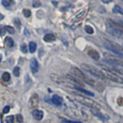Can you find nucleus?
<instances>
[{"label":"nucleus","mask_w":123,"mask_h":123,"mask_svg":"<svg viewBox=\"0 0 123 123\" xmlns=\"http://www.w3.org/2000/svg\"><path fill=\"white\" fill-rule=\"evenodd\" d=\"M13 74H14L15 76L18 77L19 75H20V68H19L18 67L14 68V69H13Z\"/></svg>","instance_id":"26"},{"label":"nucleus","mask_w":123,"mask_h":123,"mask_svg":"<svg viewBox=\"0 0 123 123\" xmlns=\"http://www.w3.org/2000/svg\"><path fill=\"white\" fill-rule=\"evenodd\" d=\"M104 56H105V59L104 61L106 62L109 63L111 65H118L123 68V59L120 57H118L116 55H113L110 53L105 52L104 53Z\"/></svg>","instance_id":"5"},{"label":"nucleus","mask_w":123,"mask_h":123,"mask_svg":"<svg viewBox=\"0 0 123 123\" xmlns=\"http://www.w3.org/2000/svg\"><path fill=\"white\" fill-rule=\"evenodd\" d=\"M14 120H15V118L13 115H9V116L6 118V123H14Z\"/></svg>","instance_id":"25"},{"label":"nucleus","mask_w":123,"mask_h":123,"mask_svg":"<svg viewBox=\"0 0 123 123\" xmlns=\"http://www.w3.org/2000/svg\"><path fill=\"white\" fill-rule=\"evenodd\" d=\"M14 24L15 25V26H16L18 29L20 28V26H21V22H20V21H19L18 18H15V20H14Z\"/></svg>","instance_id":"31"},{"label":"nucleus","mask_w":123,"mask_h":123,"mask_svg":"<svg viewBox=\"0 0 123 123\" xmlns=\"http://www.w3.org/2000/svg\"><path fill=\"white\" fill-rule=\"evenodd\" d=\"M41 6H42V3L40 2V0H33V2H32V6L34 8L40 7Z\"/></svg>","instance_id":"24"},{"label":"nucleus","mask_w":123,"mask_h":123,"mask_svg":"<svg viewBox=\"0 0 123 123\" xmlns=\"http://www.w3.org/2000/svg\"><path fill=\"white\" fill-rule=\"evenodd\" d=\"M112 12L114 13H116V14H119V15H123V8L119 6L118 5H115L113 9H112Z\"/></svg>","instance_id":"17"},{"label":"nucleus","mask_w":123,"mask_h":123,"mask_svg":"<svg viewBox=\"0 0 123 123\" xmlns=\"http://www.w3.org/2000/svg\"><path fill=\"white\" fill-rule=\"evenodd\" d=\"M38 102H39V98H38V95L37 94H33L29 101V109H33L38 105Z\"/></svg>","instance_id":"8"},{"label":"nucleus","mask_w":123,"mask_h":123,"mask_svg":"<svg viewBox=\"0 0 123 123\" xmlns=\"http://www.w3.org/2000/svg\"><path fill=\"white\" fill-rule=\"evenodd\" d=\"M62 121L64 123H82L78 121H71V120H67V119H62Z\"/></svg>","instance_id":"33"},{"label":"nucleus","mask_w":123,"mask_h":123,"mask_svg":"<svg viewBox=\"0 0 123 123\" xmlns=\"http://www.w3.org/2000/svg\"><path fill=\"white\" fill-rule=\"evenodd\" d=\"M20 49H21V51H22L23 53H26V52H27V46H26L25 44H22V45H21Z\"/></svg>","instance_id":"32"},{"label":"nucleus","mask_w":123,"mask_h":123,"mask_svg":"<svg viewBox=\"0 0 123 123\" xmlns=\"http://www.w3.org/2000/svg\"><path fill=\"white\" fill-rule=\"evenodd\" d=\"M38 61L33 58V59H31L30 62V68H31V71H32V73H36L38 71Z\"/></svg>","instance_id":"10"},{"label":"nucleus","mask_w":123,"mask_h":123,"mask_svg":"<svg viewBox=\"0 0 123 123\" xmlns=\"http://www.w3.org/2000/svg\"><path fill=\"white\" fill-rule=\"evenodd\" d=\"M9 110H10V107L9 106V105H7V106H6L5 108L3 109V113L4 114H6V113H8L9 111Z\"/></svg>","instance_id":"34"},{"label":"nucleus","mask_w":123,"mask_h":123,"mask_svg":"<svg viewBox=\"0 0 123 123\" xmlns=\"http://www.w3.org/2000/svg\"><path fill=\"white\" fill-rule=\"evenodd\" d=\"M2 6H5V7H9V6H10V2H9V0H2Z\"/></svg>","instance_id":"29"},{"label":"nucleus","mask_w":123,"mask_h":123,"mask_svg":"<svg viewBox=\"0 0 123 123\" xmlns=\"http://www.w3.org/2000/svg\"><path fill=\"white\" fill-rule=\"evenodd\" d=\"M16 120L18 123H22L23 122V118L22 116V115L20 114H17L16 115Z\"/></svg>","instance_id":"28"},{"label":"nucleus","mask_w":123,"mask_h":123,"mask_svg":"<svg viewBox=\"0 0 123 123\" xmlns=\"http://www.w3.org/2000/svg\"><path fill=\"white\" fill-rule=\"evenodd\" d=\"M118 23H119V24H120V25L122 27V28H123V21H121V22H118Z\"/></svg>","instance_id":"36"},{"label":"nucleus","mask_w":123,"mask_h":123,"mask_svg":"<svg viewBox=\"0 0 123 123\" xmlns=\"http://www.w3.org/2000/svg\"><path fill=\"white\" fill-rule=\"evenodd\" d=\"M81 67H82V69H84V71L88 72L92 75H94L96 78H98L99 79H105V76L104 72L102 70H100L99 68H96L94 65L83 63L81 65Z\"/></svg>","instance_id":"3"},{"label":"nucleus","mask_w":123,"mask_h":123,"mask_svg":"<svg viewBox=\"0 0 123 123\" xmlns=\"http://www.w3.org/2000/svg\"><path fill=\"white\" fill-rule=\"evenodd\" d=\"M88 55H89L92 58V59H93L94 60H99L100 59V55H99V53L97 51H96V50H95L93 49H88Z\"/></svg>","instance_id":"12"},{"label":"nucleus","mask_w":123,"mask_h":123,"mask_svg":"<svg viewBox=\"0 0 123 123\" xmlns=\"http://www.w3.org/2000/svg\"><path fill=\"white\" fill-rule=\"evenodd\" d=\"M6 31L5 29V27L3 26H0V36H3L4 35L6 34Z\"/></svg>","instance_id":"30"},{"label":"nucleus","mask_w":123,"mask_h":123,"mask_svg":"<svg viewBox=\"0 0 123 123\" xmlns=\"http://www.w3.org/2000/svg\"><path fill=\"white\" fill-rule=\"evenodd\" d=\"M85 31L88 33V34H93L94 33V29L92 26L90 25H86L85 26Z\"/></svg>","instance_id":"22"},{"label":"nucleus","mask_w":123,"mask_h":123,"mask_svg":"<svg viewBox=\"0 0 123 123\" xmlns=\"http://www.w3.org/2000/svg\"><path fill=\"white\" fill-rule=\"evenodd\" d=\"M52 102L56 106H60L62 105L63 102V99L62 97H60L59 95H54L52 98Z\"/></svg>","instance_id":"11"},{"label":"nucleus","mask_w":123,"mask_h":123,"mask_svg":"<svg viewBox=\"0 0 123 123\" xmlns=\"http://www.w3.org/2000/svg\"><path fill=\"white\" fill-rule=\"evenodd\" d=\"M75 100L78 102H79L82 105L90 108V109H100V105L96 102L94 100H92L91 98H88L85 97V96H82V95H77L75 96Z\"/></svg>","instance_id":"4"},{"label":"nucleus","mask_w":123,"mask_h":123,"mask_svg":"<svg viewBox=\"0 0 123 123\" xmlns=\"http://www.w3.org/2000/svg\"><path fill=\"white\" fill-rule=\"evenodd\" d=\"M91 110V112L92 115H94L95 116L98 117V118H100L101 120H105V119H108V118H106L105 115H102V112H100L98 111V109H90Z\"/></svg>","instance_id":"13"},{"label":"nucleus","mask_w":123,"mask_h":123,"mask_svg":"<svg viewBox=\"0 0 123 123\" xmlns=\"http://www.w3.org/2000/svg\"><path fill=\"white\" fill-rule=\"evenodd\" d=\"M1 61H2V55H0V62H1Z\"/></svg>","instance_id":"37"},{"label":"nucleus","mask_w":123,"mask_h":123,"mask_svg":"<svg viewBox=\"0 0 123 123\" xmlns=\"http://www.w3.org/2000/svg\"><path fill=\"white\" fill-rule=\"evenodd\" d=\"M5 29L6 32H8L10 34H14L15 33V29L14 28H12V26H9V25H6L5 26Z\"/></svg>","instance_id":"23"},{"label":"nucleus","mask_w":123,"mask_h":123,"mask_svg":"<svg viewBox=\"0 0 123 123\" xmlns=\"http://www.w3.org/2000/svg\"><path fill=\"white\" fill-rule=\"evenodd\" d=\"M105 79L112 81L114 82H117V83H123V79L121 76H118L116 73H115L113 71H105Z\"/></svg>","instance_id":"7"},{"label":"nucleus","mask_w":123,"mask_h":123,"mask_svg":"<svg viewBox=\"0 0 123 123\" xmlns=\"http://www.w3.org/2000/svg\"><path fill=\"white\" fill-rule=\"evenodd\" d=\"M83 82L87 83L88 85H89L90 86L94 88L95 89H96L98 92H103L104 89H105V86H104V85L102 83H101L100 82H98V81L95 80L94 79H92V77L87 76L86 75L85 76Z\"/></svg>","instance_id":"6"},{"label":"nucleus","mask_w":123,"mask_h":123,"mask_svg":"<svg viewBox=\"0 0 123 123\" xmlns=\"http://www.w3.org/2000/svg\"><path fill=\"white\" fill-rule=\"evenodd\" d=\"M71 72L72 73V75H74L75 78H77L78 79L83 82V80L85 79V76H86V74H84L82 70H80V69L78 68L77 67L73 66L71 68Z\"/></svg>","instance_id":"9"},{"label":"nucleus","mask_w":123,"mask_h":123,"mask_svg":"<svg viewBox=\"0 0 123 123\" xmlns=\"http://www.w3.org/2000/svg\"><path fill=\"white\" fill-rule=\"evenodd\" d=\"M2 80L5 81V82H9L11 79V76H10V74L9 72H4L2 76Z\"/></svg>","instance_id":"21"},{"label":"nucleus","mask_w":123,"mask_h":123,"mask_svg":"<svg viewBox=\"0 0 123 123\" xmlns=\"http://www.w3.org/2000/svg\"><path fill=\"white\" fill-rule=\"evenodd\" d=\"M74 88H75V89L78 90V91H79V92H83V93H85V94L87 95L94 96V94H93V93H92V92H89V91H87V90H86V89H84V88H82V87L75 86Z\"/></svg>","instance_id":"18"},{"label":"nucleus","mask_w":123,"mask_h":123,"mask_svg":"<svg viewBox=\"0 0 123 123\" xmlns=\"http://www.w3.org/2000/svg\"><path fill=\"white\" fill-rule=\"evenodd\" d=\"M106 30L109 34L114 37L123 39V28L118 22L109 19L106 22Z\"/></svg>","instance_id":"1"},{"label":"nucleus","mask_w":123,"mask_h":123,"mask_svg":"<svg viewBox=\"0 0 123 123\" xmlns=\"http://www.w3.org/2000/svg\"><path fill=\"white\" fill-rule=\"evenodd\" d=\"M36 47H37V45H36V42H31L30 43H29V51H30V52H31V53H33V52H36Z\"/></svg>","instance_id":"20"},{"label":"nucleus","mask_w":123,"mask_h":123,"mask_svg":"<svg viewBox=\"0 0 123 123\" xmlns=\"http://www.w3.org/2000/svg\"><path fill=\"white\" fill-rule=\"evenodd\" d=\"M5 43L6 45L8 46V47H9V48H12V46L14 45V42L12 40V38H10V37H7L6 38V39H5Z\"/></svg>","instance_id":"19"},{"label":"nucleus","mask_w":123,"mask_h":123,"mask_svg":"<svg viewBox=\"0 0 123 123\" xmlns=\"http://www.w3.org/2000/svg\"><path fill=\"white\" fill-rule=\"evenodd\" d=\"M32 116L34 117L35 119H36V120H41L43 118V115H44V113L43 111H41V110H34L32 112Z\"/></svg>","instance_id":"14"},{"label":"nucleus","mask_w":123,"mask_h":123,"mask_svg":"<svg viewBox=\"0 0 123 123\" xmlns=\"http://www.w3.org/2000/svg\"><path fill=\"white\" fill-rule=\"evenodd\" d=\"M103 46L109 51L111 52L115 55L120 58H123V47L117 42L111 40H106L103 43Z\"/></svg>","instance_id":"2"},{"label":"nucleus","mask_w":123,"mask_h":123,"mask_svg":"<svg viewBox=\"0 0 123 123\" xmlns=\"http://www.w3.org/2000/svg\"><path fill=\"white\" fill-rule=\"evenodd\" d=\"M31 11L29 9H24L23 10V15H24V16L26 17V18H29L31 16Z\"/></svg>","instance_id":"27"},{"label":"nucleus","mask_w":123,"mask_h":123,"mask_svg":"<svg viewBox=\"0 0 123 123\" xmlns=\"http://www.w3.org/2000/svg\"><path fill=\"white\" fill-rule=\"evenodd\" d=\"M50 78H51V79L53 82H55L58 84H65L63 79L57 74H52L50 75Z\"/></svg>","instance_id":"15"},{"label":"nucleus","mask_w":123,"mask_h":123,"mask_svg":"<svg viewBox=\"0 0 123 123\" xmlns=\"http://www.w3.org/2000/svg\"><path fill=\"white\" fill-rule=\"evenodd\" d=\"M102 2L105 3V4H109V3H111L112 2V0H102Z\"/></svg>","instance_id":"35"},{"label":"nucleus","mask_w":123,"mask_h":123,"mask_svg":"<svg viewBox=\"0 0 123 123\" xmlns=\"http://www.w3.org/2000/svg\"><path fill=\"white\" fill-rule=\"evenodd\" d=\"M55 40V37L54 35L51 34V33H49V34H46L45 36H44V41L46 42H54Z\"/></svg>","instance_id":"16"}]
</instances>
